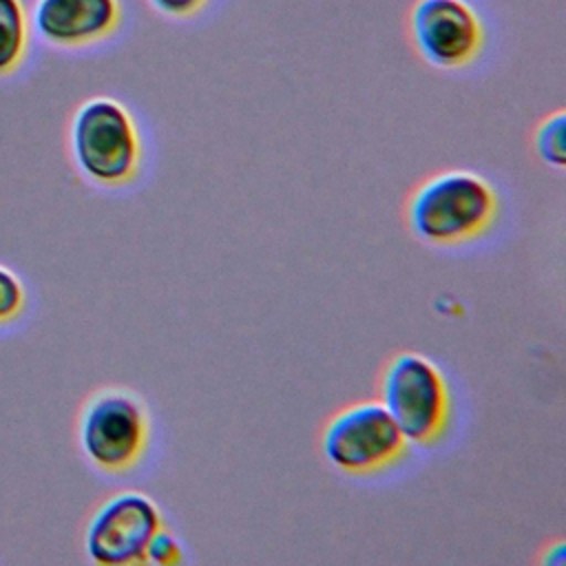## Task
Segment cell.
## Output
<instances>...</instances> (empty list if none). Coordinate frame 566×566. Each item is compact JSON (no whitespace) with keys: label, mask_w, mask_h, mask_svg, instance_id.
Masks as SVG:
<instances>
[{"label":"cell","mask_w":566,"mask_h":566,"mask_svg":"<svg viewBox=\"0 0 566 566\" xmlns=\"http://www.w3.org/2000/svg\"><path fill=\"white\" fill-rule=\"evenodd\" d=\"M164 528L159 504L144 491L126 489L108 495L91 515L84 548L102 566L146 564V551Z\"/></svg>","instance_id":"52a82bcc"},{"label":"cell","mask_w":566,"mask_h":566,"mask_svg":"<svg viewBox=\"0 0 566 566\" xmlns=\"http://www.w3.org/2000/svg\"><path fill=\"white\" fill-rule=\"evenodd\" d=\"M416 55L433 69L460 71L484 51L486 27L471 0H416L407 13Z\"/></svg>","instance_id":"8992f818"},{"label":"cell","mask_w":566,"mask_h":566,"mask_svg":"<svg viewBox=\"0 0 566 566\" xmlns=\"http://www.w3.org/2000/svg\"><path fill=\"white\" fill-rule=\"evenodd\" d=\"M318 444L332 469L354 478L382 473L409 453V440L378 398L334 411L321 427Z\"/></svg>","instance_id":"277c9868"},{"label":"cell","mask_w":566,"mask_h":566,"mask_svg":"<svg viewBox=\"0 0 566 566\" xmlns=\"http://www.w3.org/2000/svg\"><path fill=\"white\" fill-rule=\"evenodd\" d=\"M119 0H38L33 24L55 46H86L106 40L122 24Z\"/></svg>","instance_id":"ba28073f"},{"label":"cell","mask_w":566,"mask_h":566,"mask_svg":"<svg viewBox=\"0 0 566 566\" xmlns=\"http://www.w3.org/2000/svg\"><path fill=\"white\" fill-rule=\"evenodd\" d=\"M500 195L475 170L449 168L418 181L405 201L416 239L433 248H458L482 239L497 221Z\"/></svg>","instance_id":"6da1fadb"},{"label":"cell","mask_w":566,"mask_h":566,"mask_svg":"<svg viewBox=\"0 0 566 566\" xmlns=\"http://www.w3.org/2000/svg\"><path fill=\"white\" fill-rule=\"evenodd\" d=\"M564 126L566 115L562 108L542 117L531 135V146L537 159L551 168L566 166V148H564Z\"/></svg>","instance_id":"30bf717a"},{"label":"cell","mask_w":566,"mask_h":566,"mask_svg":"<svg viewBox=\"0 0 566 566\" xmlns=\"http://www.w3.org/2000/svg\"><path fill=\"white\" fill-rule=\"evenodd\" d=\"M24 303L22 283L13 272L0 265V321L13 318Z\"/></svg>","instance_id":"7c38bea8"},{"label":"cell","mask_w":566,"mask_h":566,"mask_svg":"<svg viewBox=\"0 0 566 566\" xmlns=\"http://www.w3.org/2000/svg\"><path fill=\"white\" fill-rule=\"evenodd\" d=\"M378 400L409 444H438L453 418V396L444 371L420 352H396L378 376Z\"/></svg>","instance_id":"7a4b0ae2"},{"label":"cell","mask_w":566,"mask_h":566,"mask_svg":"<svg viewBox=\"0 0 566 566\" xmlns=\"http://www.w3.org/2000/svg\"><path fill=\"white\" fill-rule=\"evenodd\" d=\"M150 4V9L168 20H190L197 13H201V9L210 2V0H146Z\"/></svg>","instance_id":"4fadbf2b"},{"label":"cell","mask_w":566,"mask_h":566,"mask_svg":"<svg viewBox=\"0 0 566 566\" xmlns=\"http://www.w3.org/2000/svg\"><path fill=\"white\" fill-rule=\"evenodd\" d=\"M77 438L86 460L106 473L135 469L153 440V416L139 394L104 387L82 407Z\"/></svg>","instance_id":"5b68a950"},{"label":"cell","mask_w":566,"mask_h":566,"mask_svg":"<svg viewBox=\"0 0 566 566\" xmlns=\"http://www.w3.org/2000/svg\"><path fill=\"white\" fill-rule=\"evenodd\" d=\"M71 150L77 168L99 186L135 181L144 161L139 126L115 97H91L73 115Z\"/></svg>","instance_id":"3957f363"},{"label":"cell","mask_w":566,"mask_h":566,"mask_svg":"<svg viewBox=\"0 0 566 566\" xmlns=\"http://www.w3.org/2000/svg\"><path fill=\"white\" fill-rule=\"evenodd\" d=\"M184 559V546L179 537L170 528H159L157 535L150 539L146 551V564H159V566H175Z\"/></svg>","instance_id":"8fae6325"},{"label":"cell","mask_w":566,"mask_h":566,"mask_svg":"<svg viewBox=\"0 0 566 566\" xmlns=\"http://www.w3.org/2000/svg\"><path fill=\"white\" fill-rule=\"evenodd\" d=\"M27 15L20 0H0V75L9 73L27 49Z\"/></svg>","instance_id":"9c48e42d"}]
</instances>
